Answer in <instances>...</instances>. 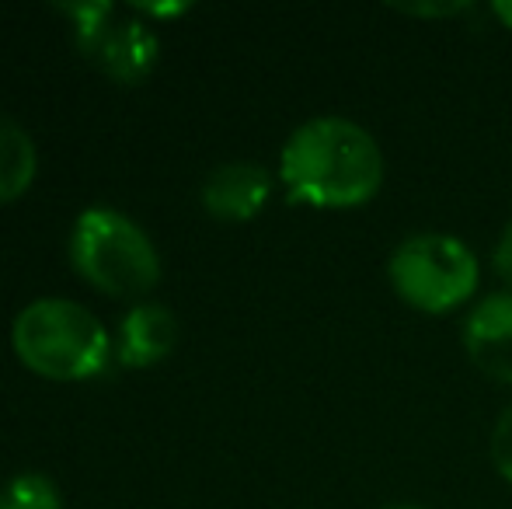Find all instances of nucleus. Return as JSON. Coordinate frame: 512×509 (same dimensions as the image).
Wrapping results in <instances>:
<instances>
[{"label":"nucleus","instance_id":"8","mask_svg":"<svg viewBox=\"0 0 512 509\" xmlns=\"http://www.w3.org/2000/svg\"><path fill=\"white\" fill-rule=\"evenodd\" d=\"M175 342H178V318L164 304H150L147 300V304H136L122 314L115 349H119V360L126 367L143 370L168 360Z\"/></svg>","mask_w":512,"mask_h":509},{"label":"nucleus","instance_id":"2","mask_svg":"<svg viewBox=\"0 0 512 509\" xmlns=\"http://www.w3.org/2000/svg\"><path fill=\"white\" fill-rule=\"evenodd\" d=\"M11 349L32 374L46 381H91L108 367L112 335L95 311L70 297H39L18 311Z\"/></svg>","mask_w":512,"mask_h":509},{"label":"nucleus","instance_id":"15","mask_svg":"<svg viewBox=\"0 0 512 509\" xmlns=\"http://www.w3.org/2000/svg\"><path fill=\"white\" fill-rule=\"evenodd\" d=\"M143 14H182V11H189V4H161V7H140Z\"/></svg>","mask_w":512,"mask_h":509},{"label":"nucleus","instance_id":"12","mask_svg":"<svg viewBox=\"0 0 512 509\" xmlns=\"http://www.w3.org/2000/svg\"><path fill=\"white\" fill-rule=\"evenodd\" d=\"M492 269H495V276L512 290V220L502 227L499 238H495V245H492Z\"/></svg>","mask_w":512,"mask_h":509},{"label":"nucleus","instance_id":"14","mask_svg":"<svg viewBox=\"0 0 512 509\" xmlns=\"http://www.w3.org/2000/svg\"><path fill=\"white\" fill-rule=\"evenodd\" d=\"M488 11H492V18L499 21L502 28H509V32H512V0H495Z\"/></svg>","mask_w":512,"mask_h":509},{"label":"nucleus","instance_id":"6","mask_svg":"<svg viewBox=\"0 0 512 509\" xmlns=\"http://www.w3.org/2000/svg\"><path fill=\"white\" fill-rule=\"evenodd\" d=\"M464 349L488 381L512 387V290L474 300L464 321Z\"/></svg>","mask_w":512,"mask_h":509},{"label":"nucleus","instance_id":"16","mask_svg":"<svg viewBox=\"0 0 512 509\" xmlns=\"http://www.w3.org/2000/svg\"><path fill=\"white\" fill-rule=\"evenodd\" d=\"M384 509H425V506H415V503H394V506H384Z\"/></svg>","mask_w":512,"mask_h":509},{"label":"nucleus","instance_id":"10","mask_svg":"<svg viewBox=\"0 0 512 509\" xmlns=\"http://www.w3.org/2000/svg\"><path fill=\"white\" fill-rule=\"evenodd\" d=\"M0 509H63L56 482L42 471H21L0 485Z\"/></svg>","mask_w":512,"mask_h":509},{"label":"nucleus","instance_id":"3","mask_svg":"<svg viewBox=\"0 0 512 509\" xmlns=\"http://www.w3.org/2000/svg\"><path fill=\"white\" fill-rule=\"evenodd\" d=\"M70 262L95 290L108 297H143L161 279V255L133 217L112 206H91L74 220Z\"/></svg>","mask_w":512,"mask_h":509},{"label":"nucleus","instance_id":"4","mask_svg":"<svg viewBox=\"0 0 512 509\" xmlns=\"http://www.w3.org/2000/svg\"><path fill=\"white\" fill-rule=\"evenodd\" d=\"M391 290L422 314H450L471 304L481 286L478 255L453 234H411L387 258Z\"/></svg>","mask_w":512,"mask_h":509},{"label":"nucleus","instance_id":"5","mask_svg":"<svg viewBox=\"0 0 512 509\" xmlns=\"http://www.w3.org/2000/svg\"><path fill=\"white\" fill-rule=\"evenodd\" d=\"M74 21V35L81 53H88L108 77L122 84H140L143 77L154 74L161 42L154 28L143 25L140 18H126L115 4H70L63 7Z\"/></svg>","mask_w":512,"mask_h":509},{"label":"nucleus","instance_id":"13","mask_svg":"<svg viewBox=\"0 0 512 509\" xmlns=\"http://www.w3.org/2000/svg\"><path fill=\"white\" fill-rule=\"evenodd\" d=\"M394 11L401 14H411V18H457V14L471 11V4H453V0H446V4H401L394 7Z\"/></svg>","mask_w":512,"mask_h":509},{"label":"nucleus","instance_id":"9","mask_svg":"<svg viewBox=\"0 0 512 509\" xmlns=\"http://www.w3.org/2000/svg\"><path fill=\"white\" fill-rule=\"evenodd\" d=\"M35 171H39V154L28 129L0 116V206L25 196L35 182Z\"/></svg>","mask_w":512,"mask_h":509},{"label":"nucleus","instance_id":"11","mask_svg":"<svg viewBox=\"0 0 512 509\" xmlns=\"http://www.w3.org/2000/svg\"><path fill=\"white\" fill-rule=\"evenodd\" d=\"M488 450H492V464H495V471H499V478L512 485V401L502 408L499 419H495Z\"/></svg>","mask_w":512,"mask_h":509},{"label":"nucleus","instance_id":"1","mask_svg":"<svg viewBox=\"0 0 512 509\" xmlns=\"http://www.w3.org/2000/svg\"><path fill=\"white\" fill-rule=\"evenodd\" d=\"M384 150L366 126L314 116L286 136L279 182L290 203L310 210H359L384 189Z\"/></svg>","mask_w":512,"mask_h":509},{"label":"nucleus","instance_id":"7","mask_svg":"<svg viewBox=\"0 0 512 509\" xmlns=\"http://www.w3.org/2000/svg\"><path fill=\"white\" fill-rule=\"evenodd\" d=\"M272 196V175L258 161H227L203 182V206L223 224H248Z\"/></svg>","mask_w":512,"mask_h":509}]
</instances>
